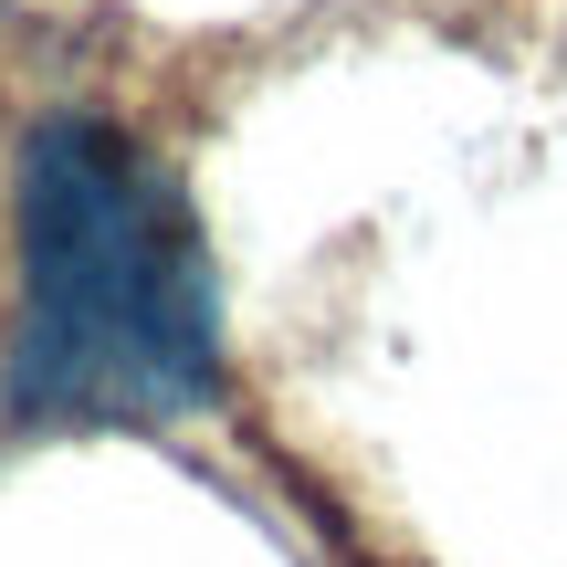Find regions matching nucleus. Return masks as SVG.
Here are the masks:
<instances>
[{
	"mask_svg": "<svg viewBox=\"0 0 567 567\" xmlns=\"http://www.w3.org/2000/svg\"><path fill=\"white\" fill-rule=\"evenodd\" d=\"M11 400L32 421H168L210 389L221 326L189 200L116 116L32 126L11 179Z\"/></svg>",
	"mask_w": 567,
	"mask_h": 567,
	"instance_id": "nucleus-1",
	"label": "nucleus"
}]
</instances>
